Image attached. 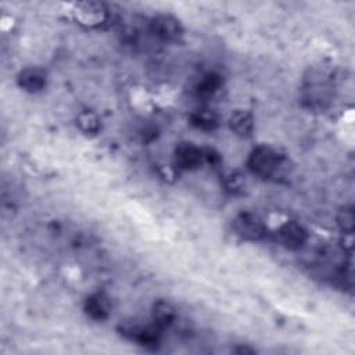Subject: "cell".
<instances>
[{"instance_id":"1","label":"cell","mask_w":355,"mask_h":355,"mask_svg":"<svg viewBox=\"0 0 355 355\" xmlns=\"http://www.w3.org/2000/svg\"><path fill=\"white\" fill-rule=\"evenodd\" d=\"M247 166L258 178L263 179H277L286 175V168L288 166L287 158L270 146L259 144L252 148L248 155Z\"/></svg>"},{"instance_id":"2","label":"cell","mask_w":355,"mask_h":355,"mask_svg":"<svg viewBox=\"0 0 355 355\" xmlns=\"http://www.w3.org/2000/svg\"><path fill=\"white\" fill-rule=\"evenodd\" d=\"M333 85L330 76L324 71L313 69L305 78L302 86V98L309 107H323L331 97Z\"/></svg>"},{"instance_id":"3","label":"cell","mask_w":355,"mask_h":355,"mask_svg":"<svg viewBox=\"0 0 355 355\" xmlns=\"http://www.w3.org/2000/svg\"><path fill=\"white\" fill-rule=\"evenodd\" d=\"M234 233L247 241H259L266 236V225L262 218L254 212L243 211L233 219Z\"/></svg>"},{"instance_id":"4","label":"cell","mask_w":355,"mask_h":355,"mask_svg":"<svg viewBox=\"0 0 355 355\" xmlns=\"http://www.w3.org/2000/svg\"><path fill=\"white\" fill-rule=\"evenodd\" d=\"M73 18L86 28H98L108 19V8L100 1H80L72 8Z\"/></svg>"},{"instance_id":"5","label":"cell","mask_w":355,"mask_h":355,"mask_svg":"<svg viewBox=\"0 0 355 355\" xmlns=\"http://www.w3.org/2000/svg\"><path fill=\"white\" fill-rule=\"evenodd\" d=\"M150 32L164 42H176L183 35L180 21L169 14H159L151 18Z\"/></svg>"},{"instance_id":"6","label":"cell","mask_w":355,"mask_h":355,"mask_svg":"<svg viewBox=\"0 0 355 355\" xmlns=\"http://www.w3.org/2000/svg\"><path fill=\"white\" fill-rule=\"evenodd\" d=\"M159 327L154 323L153 326H144L136 322H125L119 326V331L126 338L139 343L144 347H155L159 341Z\"/></svg>"},{"instance_id":"7","label":"cell","mask_w":355,"mask_h":355,"mask_svg":"<svg viewBox=\"0 0 355 355\" xmlns=\"http://www.w3.org/2000/svg\"><path fill=\"white\" fill-rule=\"evenodd\" d=\"M276 237L279 243L286 248L300 250L305 244L308 233L301 223L295 220H286L282 225H279L276 230Z\"/></svg>"},{"instance_id":"8","label":"cell","mask_w":355,"mask_h":355,"mask_svg":"<svg viewBox=\"0 0 355 355\" xmlns=\"http://www.w3.org/2000/svg\"><path fill=\"white\" fill-rule=\"evenodd\" d=\"M205 162L204 150L193 143H180L175 150V165L182 171L197 169Z\"/></svg>"},{"instance_id":"9","label":"cell","mask_w":355,"mask_h":355,"mask_svg":"<svg viewBox=\"0 0 355 355\" xmlns=\"http://www.w3.org/2000/svg\"><path fill=\"white\" fill-rule=\"evenodd\" d=\"M18 86L28 93L42 92L47 85L46 72L37 67H31L22 69L17 76Z\"/></svg>"},{"instance_id":"10","label":"cell","mask_w":355,"mask_h":355,"mask_svg":"<svg viewBox=\"0 0 355 355\" xmlns=\"http://www.w3.org/2000/svg\"><path fill=\"white\" fill-rule=\"evenodd\" d=\"M110 298L103 293H96L87 297L85 301V312L93 320H105L110 315Z\"/></svg>"},{"instance_id":"11","label":"cell","mask_w":355,"mask_h":355,"mask_svg":"<svg viewBox=\"0 0 355 355\" xmlns=\"http://www.w3.org/2000/svg\"><path fill=\"white\" fill-rule=\"evenodd\" d=\"M229 126L236 135L241 137H247L252 133L254 116L247 110H236L229 116Z\"/></svg>"},{"instance_id":"12","label":"cell","mask_w":355,"mask_h":355,"mask_svg":"<svg viewBox=\"0 0 355 355\" xmlns=\"http://www.w3.org/2000/svg\"><path fill=\"white\" fill-rule=\"evenodd\" d=\"M176 319V309L168 301H157L153 306V323L162 329L169 327Z\"/></svg>"},{"instance_id":"13","label":"cell","mask_w":355,"mask_h":355,"mask_svg":"<svg viewBox=\"0 0 355 355\" xmlns=\"http://www.w3.org/2000/svg\"><path fill=\"white\" fill-rule=\"evenodd\" d=\"M223 85L222 76L216 72H208L204 76H201V79L197 82L196 85V93L200 97H212L216 92L220 90Z\"/></svg>"},{"instance_id":"14","label":"cell","mask_w":355,"mask_h":355,"mask_svg":"<svg viewBox=\"0 0 355 355\" xmlns=\"http://www.w3.org/2000/svg\"><path fill=\"white\" fill-rule=\"evenodd\" d=\"M190 123L201 130H214L218 126V115L208 108L196 110L190 114Z\"/></svg>"},{"instance_id":"15","label":"cell","mask_w":355,"mask_h":355,"mask_svg":"<svg viewBox=\"0 0 355 355\" xmlns=\"http://www.w3.org/2000/svg\"><path fill=\"white\" fill-rule=\"evenodd\" d=\"M76 125L83 133L96 135V133H98V130L101 128V121L96 112L86 110L78 115Z\"/></svg>"},{"instance_id":"16","label":"cell","mask_w":355,"mask_h":355,"mask_svg":"<svg viewBox=\"0 0 355 355\" xmlns=\"http://www.w3.org/2000/svg\"><path fill=\"white\" fill-rule=\"evenodd\" d=\"M337 225L338 227L345 233H352L354 226H355V215L351 208H344L338 212L337 215Z\"/></svg>"},{"instance_id":"17","label":"cell","mask_w":355,"mask_h":355,"mask_svg":"<svg viewBox=\"0 0 355 355\" xmlns=\"http://www.w3.org/2000/svg\"><path fill=\"white\" fill-rule=\"evenodd\" d=\"M245 186V180L244 176L239 172H230L225 176V187L226 190H229L230 193H240L243 191Z\"/></svg>"}]
</instances>
